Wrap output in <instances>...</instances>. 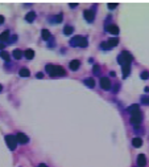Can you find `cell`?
<instances>
[{"mask_svg": "<svg viewBox=\"0 0 149 167\" xmlns=\"http://www.w3.org/2000/svg\"><path fill=\"white\" fill-rule=\"evenodd\" d=\"M8 37H9V32H8V31H4L3 33H0V41H2V44H3L4 41H7Z\"/></svg>", "mask_w": 149, "mask_h": 167, "instance_id": "obj_16", "label": "cell"}, {"mask_svg": "<svg viewBox=\"0 0 149 167\" xmlns=\"http://www.w3.org/2000/svg\"><path fill=\"white\" fill-rule=\"evenodd\" d=\"M19 74L21 76V77H29V74H31V72H29V69H27V68H23V69L19 72Z\"/></svg>", "mask_w": 149, "mask_h": 167, "instance_id": "obj_19", "label": "cell"}, {"mask_svg": "<svg viewBox=\"0 0 149 167\" xmlns=\"http://www.w3.org/2000/svg\"><path fill=\"white\" fill-rule=\"evenodd\" d=\"M16 141H17V143H28L29 142V138L25 135V134H23V133H19V134H16Z\"/></svg>", "mask_w": 149, "mask_h": 167, "instance_id": "obj_9", "label": "cell"}, {"mask_svg": "<svg viewBox=\"0 0 149 167\" xmlns=\"http://www.w3.org/2000/svg\"><path fill=\"white\" fill-rule=\"evenodd\" d=\"M77 6H78V4H75V3H71V4H70V7H71V8H75Z\"/></svg>", "mask_w": 149, "mask_h": 167, "instance_id": "obj_31", "label": "cell"}, {"mask_svg": "<svg viewBox=\"0 0 149 167\" xmlns=\"http://www.w3.org/2000/svg\"><path fill=\"white\" fill-rule=\"evenodd\" d=\"M137 166L138 167H145L147 166V158L144 154H140L137 156Z\"/></svg>", "mask_w": 149, "mask_h": 167, "instance_id": "obj_10", "label": "cell"}, {"mask_svg": "<svg viewBox=\"0 0 149 167\" xmlns=\"http://www.w3.org/2000/svg\"><path fill=\"white\" fill-rule=\"evenodd\" d=\"M6 142H7V145H8V147L11 150L16 149L17 141H16V137H15V135H6Z\"/></svg>", "mask_w": 149, "mask_h": 167, "instance_id": "obj_5", "label": "cell"}, {"mask_svg": "<svg viewBox=\"0 0 149 167\" xmlns=\"http://www.w3.org/2000/svg\"><path fill=\"white\" fill-rule=\"evenodd\" d=\"M69 66H70L71 70H78V68L81 66V62H79L78 60H73V61H70V64H69Z\"/></svg>", "mask_w": 149, "mask_h": 167, "instance_id": "obj_11", "label": "cell"}, {"mask_svg": "<svg viewBox=\"0 0 149 167\" xmlns=\"http://www.w3.org/2000/svg\"><path fill=\"white\" fill-rule=\"evenodd\" d=\"M99 72H100V68H99V65H94V73H95V74H99Z\"/></svg>", "mask_w": 149, "mask_h": 167, "instance_id": "obj_27", "label": "cell"}, {"mask_svg": "<svg viewBox=\"0 0 149 167\" xmlns=\"http://www.w3.org/2000/svg\"><path fill=\"white\" fill-rule=\"evenodd\" d=\"M54 17H56V19L53 20L54 23H61V21H62V15H61V13H59L58 16H54Z\"/></svg>", "mask_w": 149, "mask_h": 167, "instance_id": "obj_25", "label": "cell"}, {"mask_svg": "<svg viewBox=\"0 0 149 167\" xmlns=\"http://www.w3.org/2000/svg\"><path fill=\"white\" fill-rule=\"evenodd\" d=\"M42 77H44L42 73H37V78H42Z\"/></svg>", "mask_w": 149, "mask_h": 167, "instance_id": "obj_29", "label": "cell"}, {"mask_svg": "<svg viewBox=\"0 0 149 167\" xmlns=\"http://www.w3.org/2000/svg\"><path fill=\"white\" fill-rule=\"evenodd\" d=\"M83 16L88 23H92L94 17H95V13H94V11H91V9H86V11L83 12Z\"/></svg>", "mask_w": 149, "mask_h": 167, "instance_id": "obj_8", "label": "cell"}, {"mask_svg": "<svg viewBox=\"0 0 149 167\" xmlns=\"http://www.w3.org/2000/svg\"><path fill=\"white\" fill-rule=\"evenodd\" d=\"M3 23H4V17L0 15V24H3Z\"/></svg>", "mask_w": 149, "mask_h": 167, "instance_id": "obj_30", "label": "cell"}, {"mask_svg": "<svg viewBox=\"0 0 149 167\" xmlns=\"http://www.w3.org/2000/svg\"><path fill=\"white\" fill-rule=\"evenodd\" d=\"M141 78H143V80H147V78H149V73L148 72H143L141 73Z\"/></svg>", "mask_w": 149, "mask_h": 167, "instance_id": "obj_26", "label": "cell"}, {"mask_svg": "<svg viewBox=\"0 0 149 167\" xmlns=\"http://www.w3.org/2000/svg\"><path fill=\"white\" fill-rule=\"evenodd\" d=\"M70 45L71 47H82V48H86L88 45V41L84 36H75L70 40Z\"/></svg>", "mask_w": 149, "mask_h": 167, "instance_id": "obj_3", "label": "cell"}, {"mask_svg": "<svg viewBox=\"0 0 149 167\" xmlns=\"http://www.w3.org/2000/svg\"><path fill=\"white\" fill-rule=\"evenodd\" d=\"M140 111V106H138L137 104H135V105H132V106H130L128 107V113L132 115V114H135V113H138Z\"/></svg>", "mask_w": 149, "mask_h": 167, "instance_id": "obj_12", "label": "cell"}, {"mask_svg": "<svg viewBox=\"0 0 149 167\" xmlns=\"http://www.w3.org/2000/svg\"><path fill=\"white\" fill-rule=\"evenodd\" d=\"M132 55L130 52H127V51H124L121 52V55L117 57V62L120 64V65L124 68V66H131V62H132Z\"/></svg>", "mask_w": 149, "mask_h": 167, "instance_id": "obj_2", "label": "cell"}, {"mask_svg": "<svg viewBox=\"0 0 149 167\" xmlns=\"http://www.w3.org/2000/svg\"><path fill=\"white\" fill-rule=\"evenodd\" d=\"M141 120H143L141 111L135 113V114H132V115H131V124L135 126V127H138V125L141 124Z\"/></svg>", "mask_w": 149, "mask_h": 167, "instance_id": "obj_4", "label": "cell"}, {"mask_svg": "<svg viewBox=\"0 0 149 167\" xmlns=\"http://www.w3.org/2000/svg\"><path fill=\"white\" fill-rule=\"evenodd\" d=\"M41 36H42L44 40H49V38H50V32H49L48 29H42V31H41Z\"/></svg>", "mask_w": 149, "mask_h": 167, "instance_id": "obj_18", "label": "cell"}, {"mask_svg": "<svg viewBox=\"0 0 149 167\" xmlns=\"http://www.w3.org/2000/svg\"><path fill=\"white\" fill-rule=\"evenodd\" d=\"M84 85L86 86H88V88H94L95 86V80H94V78H86V80H84Z\"/></svg>", "mask_w": 149, "mask_h": 167, "instance_id": "obj_13", "label": "cell"}, {"mask_svg": "<svg viewBox=\"0 0 149 167\" xmlns=\"http://www.w3.org/2000/svg\"><path fill=\"white\" fill-rule=\"evenodd\" d=\"M116 7H117L116 3H110V4H108V8H110V9H115Z\"/></svg>", "mask_w": 149, "mask_h": 167, "instance_id": "obj_28", "label": "cell"}, {"mask_svg": "<svg viewBox=\"0 0 149 167\" xmlns=\"http://www.w3.org/2000/svg\"><path fill=\"white\" fill-rule=\"evenodd\" d=\"M46 72H48V74L49 76H52V77H58V76H65L66 74V70L63 69L62 66H59V65H46Z\"/></svg>", "mask_w": 149, "mask_h": 167, "instance_id": "obj_1", "label": "cell"}, {"mask_svg": "<svg viewBox=\"0 0 149 167\" xmlns=\"http://www.w3.org/2000/svg\"><path fill=\"white\" fill-rule=\"evenodd\" d=\"M4 48V44H2V43H0V49H3Z\"/></svg>", "mask_w": 149, "mask_h": 167, "instance_id": "obj_33", "label": "cell"}, {"mask_svg": "<svg viewBox=\"0 0 149 167\" xmlns=\"http://www.w3.org/2000/svg\"><path fill=\"white\" fill-rule=\"evenodd\" d=\"M0 57H2L4 61H7V62L9 61V55H8L6 51H2V52H0Z\"/></svg>", "mask_w": 149, "mask_h": 167, "instance_id": "obj_23", "label": "cell"}, {"mask_svg": "<svg viewBox=\"0 0 149 167\" xmlns=\"http://www.w3.org/2000/svg\"><path fill=\"white\" fill-rule=\"evenodd\" d=\"M100 86H102V89L104 90H108L111 88V81H110V78H107V77H102L100 78Z\"/></svg>", "mask_w": 149, "mask_h": 167, "instance_id": "obj_7", "label": "cell"}, {"mask_svg": "<svg viewBox=\"0 0 149 167\" xmlns=\"http://www.w3.org/2000/svg\"><path fill=\"white\" fill-rule=\"evenodd\" d=\"M130 66H124L123 68V77H128V74H130Z\"/></svg>", "mask_w": 149, "mask_h": 167, "instance_id": "obj_24", "label": "cell"}, {"mask_svg": "<svg viewBox=\"0 0 149 167\" xmlns=\"http://www.w3.org/2000/svg\"><path fill=\"white\" fill-rule=\"evenodd\" d=\"M34 17H36V13H34V12H29V13H27L25 20L29 21V23H32V21L34 20Z\"/></svg>", "mask_w": 149, "mask_h": 167, "instance_id": "obj_20", "label": "cell"}, {"mask_svg": "<svg viewBox=\"0 0 149 167\" xmlns=\"http://www.w3.org/2000/svg\"><path fill=\"white\" fill-rule=\"evenodd\" d=\"M73 31H74V28H73V27L66 25L65 28H63V35H71Z\"/></svg>", "mask_w": 149, "mask_h": 167, "instance_id": "obj_22", "label": "cell"}, {"mask_svg": "<svg viewBox=\"0 0 149 167\" xmlns=\"http://www.w3.org/2000/svg\"><path fill=\"white\" fill-rule=\"evenodd\" d=\"M2 90H3V86H2V85H0V92H2Z\"/></svg>", "mask_w": 149, "mask_h": 167, "instance_id": "obj_34", "label": "cell"}, {"mask_svg": "<svg viewBox=\"0 0 149 167\" xmlns=\"http://www.w3.org/2000/svg\"><path fill=\"white\" fill-rule=\"evenodd\" d=\"M24 56H25L28 60H32V58L34 57V52H33V49H27L25 52H24Z\"/></svg>", "mask_w": 149, "mask_h": 167, "instance_id": "obj_14", "label": "cell"}, {"mask_svg": "<svg viewBox=\"0 0 149 167\" xmlns=\"http://www.w3.org/2000/svg\"><path fill=\"white\" fill-rule=\"evenodd\" d=\"M38 167H48V166H46V165H44V163H41V165L38 166Z\"/></svg>", "mask_w": 149, "mask_h": 167, "instance_id": "obj_32", "label": "cell"}, {"mask_svg": "<svg viewBox=\"0 0 149 167\" xmlns=\"http://www.w3.org/2000/svg\"><path fill=\"white\" fill-rule=\"evenodd\" d=\"M107 31L110 33H112V35H117V33H119V28H117V25H110L107 28Z\"/></svg>", "mask_w": 149, "mask_h": 167, "instance_id": "obj_15", "label": "cell"}, {"mask_svg": "<svg viewBox=\"0 0 149 167\" xmlns=\"http://www.w3.org/2000/svg\"><path fill=\"white\" fill-rule=\"evenodd\" d=\"M23 55H24V53L20 51V49H16V51H13V57L16 58V60H20V58L23 57Z\"/></svg>", "mask_w": 149, "mask_h": 167, "instance_id": "obj_21", "label": "cell"}, {"mask_svg": "<svg viewBox=\"0 0 149 167\" xmlns=\"http://www.w3.org/2000/svg\"><path fill=\"white\" fill-rule=\"evenodd\" d=\"M117 44H119V38H110L108 41L102 43L100 47H102V49H110L112 47H116Z\"/></svg>", "mask_w": 149, "mask_h": 167, "instance_id": "obj_6", "label": "cell"}, {"mask_svg": "<svg viewBox=\"0 0 149 167\" xmlns=\"http://www.w3.org/2000/svg\"><path fill=\"white\" fill-rule=\"evenodd\" d=\"M132 145H133V147H140L143 145V139L141 138H133L132 139Z\"/></svg>", "mask_w": 149, "mask_h": 167, "instance_id": "obj_17", "label": "cell"}]
</instances>
